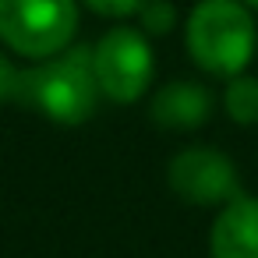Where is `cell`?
Segmentation results:
<instances>
[{
	"mask_svg": "<svg viewBox=\"0 0 258 258\" xmlns=\"http://www.w3.org/2000/svg\"><path fill=\"white\" fill-rule=\"evenodd\" d=\"M166 180L173 195L191 205H219V202L226 205L230 198L240 195L237 166L230 163V156H223L212 145H195V149L177 152L170 159Z\"/></svg>",
	"mask_w": 258,
	"mask_h": 258,
	"instance_id": "5",
	"label": "cell"
},
{
	"mask_svg": "<svg viewBox=\"0 0 258 258\" xmlns=\"http://www.w3.org/2000/svg\"><path fill=\"white\" fill-rule=\"evenodd\" d=\"M99 82L89 46H68L22 71L18 103L57 124H85L99 99Z\"/></svg>",
	"mask_w": 258,
	"mask_h": 258,
	"instance_id": "1",
	"label": "cell"
},
{
	"mask_svg": "<svg viewBox=\"0 0 258 258\" xmlns=\"http://www.w3.org/2000/svg\"><path fill=\"white\" fill-rule=\"evenodd\" d=\"M18 85H22V71L0 53V103H18Z\"/></svg>",
	"mask_w": 258,
	"mask_h": 258,
	"instance_id": "10",
	"label": "cell"
},
{
	"mask_svg": "<svg viewBox=\"0 0 258 258\" xmlns=\"http://www.w3.org/2000/svg\"><path fill=\"white\" fill-rule=\"evenodd\" d=\"M209 251L212 258H258V198L237 195L219 209Z\"/></svg>",
	"mask_w": 258,
	"mask_h": 258,
	"instance_id": "6",
	"label": "cell"
},
{
	"mask_svg": "<svg viewBox=\"0 0 258 258\" xmlns=\"http://www.w3.org/2000/svg\"><path fill=\"white\" fill-rule=\"evenodd\" d=\"M99 92L113 103H135L152 82V46L135 29H113L92 46Z\"/></svg>",
	"mask_w": 258,
	"mask_h": 258,
	"instance_id": "4",
	"label": "cell"
},
{
	"mask_svg": "<svg viewBox=\"0 0 258 258\" xmlns=\"http://www.w3.org/2000/svg\"><path fill=\"white\" fill-rule=\"evenodd\" d=\"M149 113H152L156 127H163V131H195L212 117V96L205 85L170 82L152 96Z\"/></svg>",
	"mask_w": 258,
	"mask_h": 258,
	"instance_id": "7",
	"label": "cell"
},
{
	"mask_svg": "<svg viewBox=\"0 0 258 258\" xmlns=\"http://www.w3.org/2000/svg\"><path fill=\"white\" fill-rule=\"evenodd\" d=\"M184 43L202 71L233 78L254 53V18L244 0H202L187 18Z\"/></svg>",
	"mask_w": 258,
	"mask_h": 258,
	"instance_id": "2",
	"label": "cell"
},
{
	"mask_svg": "<svg viewBox=\"0 0 258 258\" xmlns=\"http://www.w3.org/2000/svg\"><path fill=\"white\" fill-rule=\"evenodd\" d=\"M78 0H0V39L15 53L43 60L71 46Z\"/></svg>",
	"mask_w": 258,
	"mask_h": 258,
	"instance_id": "3",
	"label": "cell"
},
{
	"mask_svg": "<svg viewBox=\"0 0 258 258\" xmlns=\"http://www.w3.org/2000/svg\"><path fill=\"white\" fill-rule=\"evenodd\" d=\"M85 4L96 11V15H110V18H127V15H138L145 0H85Z\"/></svg>",
	"mask_w": 258,
	"mask_h": 258,
	"instance_id": "11",
	"label": "cell"
},
{
	"mask_svg": "<svg viewBox=\"0 0 258 258\" xmlns=\"http://www.w3.org/2000/svg\"><path fill=\"white\" fill-rule=\"evenodd\" d=\"M244 4H247V8H254V11H258V0H244Z\"/></svg>",
	"mask_w": 258,
	"mask_h": 258,
	"instance_id": "12",
	"label": "cell"
},
{
	"mask_svg": "<svg viewBox=\"0 0 258 258\" xmlns=\"http://www.w3.org/2000/svg\"><path fill=\"white\" fill-rule=\"evenodd\" d=\"M138 22H142L145 36H166L173 29V4H166V0H145L142 11H138Z\"/></svg>",
	"mask_w": 258,
	"mask_h": 258,
	"instance_id": "9",
	"label": "cell"
},
{
	"mask_svg": "<svg viewBox=\"0 0 258 258\" xmlns=\"http://www.w3.org/2000/svg\"><path fill=\"white\" fill-rule=\"evenodd\" d=\"M226 113L247 127V124H258V78L251 75H233L230 85H226Z\"/></svg>",
	"mask_w": 258,
	"mask_h": 258,
	"instance_id": "8",
	"label": "cell"
}]
</instances>
